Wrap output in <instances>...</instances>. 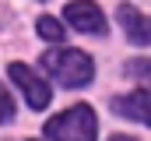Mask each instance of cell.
<instances>
[{
  "label": "cell",
  "mask_w": 151,
  "mask_h": 141,
  "mask_svg": "<svg viewBox=\"0 0 151 141\" xmlns=\"http://www.w3.org/2000/svg\"><path fill=\"white\" fill-rule=\"evenodd\" d=\"M42 67H46V74H53L67 88H81L95 78L91 57L81 53V49H49V53H42Z\"/></svg>",
  "instance_id": "1"
},
{
  "label": "cell",
  "mask_w": 151,
  "mask_h": 141,
  "mask_svg": "<svg viewBox=\"0 0 151 141\" xmlns=\"http://www.w3.org/2000/svg\"><path fill=\"white\" fill-rule=\"evenodd\" d=\"M46 138L49 141H95L99 138L95 109L84 106V102H77L70 109H63V113H56L46 124Z\"/></svg>",
  "instance_id": "2"
},
{
  "label": "cell",
  "mask_w": 151,
  "mask_h": 141,
  "mask_svg": "<svg viewBox=\"0 0 151 141\" xmlns=\"http://www.w3.org/2000/svg\"><path fill=\"white\" fill-rule=\"evenodd\" d=\"M7 74H11V81L25 92V102L32 106V109H46V106H49L53 92H49V85H46V81H42L32 67H25V64H11V67H7Z\"/></svg>",
  "instance_id": "3"
},
{
  "label": "cell",
  "mask_w": 151,
  "mask_h": 141,
  "mask_svg": "<svg viewBox=\"0 0 151 141\" xmlns=\"http://www.w3.org/2000/svg\"><path fill=\"white\" fill-rule=\"evenodd\" d=\"M63 18L74 25L77 32H88V35H106V18H102V11H99L91 0H74V4H67Z\"/></svg>",
  "instance_id": "4"
},
{
  "label": "cell",
  "mask_w": 151,
  "mask_h": 141,
  "mask_svg": "<svg viewBox=\"0 0 151 141\" xmlns=\"http://www.w3.org/2000/svg\"><path fill=\"white\" fill-rule=\"evenodd\" d=\"M116 18H119L123 32H127V39H130L134 46H148L151 42V18L141 14L134 4H119V7H116Z\"/></svg>",
  "instance_id": "5"
},
{
  "label": "cell",
  "mask_w": 151,
  "mask_h": 141,
  "mask_svg": "<svg viewBox=\"0 0 151 141\" xmlns=\"http://www.w3.org/2000/svg\"><path fill=\"white\" fill-rule=\"evenodd\" d=\"M113 109L127 120H137V124H148L151 127V88H137L130 95H119L113 102Z\"/></svg>",
  "instance_id": "6"
},
{
  "label": "cell",
  "mask_w": 151,
  "mask_h": 141,
  "mask_svg": "<svg viewBox=\"0 0 151 141\" xmlns=\"http://www.w3.org/2000/svg\"><path fill=\"white\" fill-rule=\"evenodd\" d=\"M39 35L42 39H49V42H63V25L56 21V18H39Z\"/></svg>",
  "instance_id": "7"
},
{
  "label": "cell",
  "mask_w": 151,
  "mask_h": 141,
  "mask_svg": "<svg viewBox=\"0 0 151 141\" xmlns=\"http://www.w3.org/2000/svg\"><path fill=\"white\" fill-rule=\"evenodd\" d=\"M123 74H130V78H151V60H127Z\"/></svg>",
  "instance_id": "8"
},
{
  "label": "cell",
  "mask_w": 151,
  "mask_h": 141,
  "mask_svg": "<svg viewBox=\"0 0 151 141\" xmlns=\"http://www.w3.org/2000/svg\"><path fill=\"white\" fill-rule=\"evenodd\" d=\"M7 120H14V99L7 88H0V124H7Z\"/></svg>",
  "instance_id": "9"
},
{
  "label": "cell",
  "mask_w": 151,
  "mask_h": 141,
  "mask_svg": "<svg viewBox=\"0 0 151 141\" xmlns=\"http://www.w3.org/2000/svg\"><path fill=\"white\" fill-rule=\"evenodd\" d=\"M113 141H137V138H127V134H116Z\"/></svg>",
  "instance_id": "10"
}]
</instances>
